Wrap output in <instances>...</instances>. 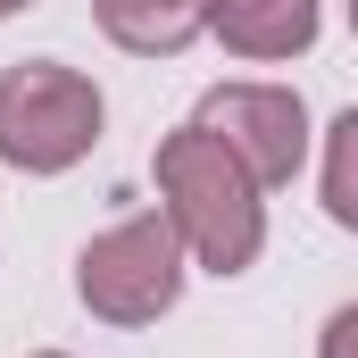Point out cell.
Returning a JSON list of instances; mask_svg holds the SVG:
<instances>
[{"mask_svg":"<svg viewBox=\"0 0 358 358\" xmlns=\"http://www.w3.org/2000/svg\"><path fill=\"white\" fill-rule=\"evenodd\" d=\"M150 176H159V200H167V234L208 275H242L267 250V200L217 150V134H200V125L167 134L159 159H150Z\"/></svg>","mask_w":358,"mask_h":358,"instance_id":"obj_1","label":"cell"},{"mask_svg":"<svg viewBox=\"0 0 358 358\" xmlns=\"http://www.w3.org/2000/svg\"><path fill=\"white\" fill-rule=\"evenodd\" d=\"M100 142V92L59 59H17L0 76V159L17 176H67Z\"/></svg>","mask_w":358,"mask_h":358,"instance_id":"obj_2","label":"cell"},{"mask_svg":"<svg viewBox=\"0 0 358 358\" xmlns=\"http://www.w3.org/2000/svg\"><path fill=\"white\" fill-rule=\"evenodd\" d=\"M76 292L108 325H150V317L176 308V292H183V242L167 234V217H125V225H108V234L84 242Z\"/></svg>","mask_w":358,"mask_h":358,"instance_id":"obj_3","label":"cell"},{"mask_svg":"<svg viewBox=\"0 0 358 358\" xmlns=\"http://www.w3.org/2000/svg\"><path fill=\"white\" fill-rule=\"evenodd\" d=\"M200 134H217V150L259 183H292L300 159H308V108L292 84H217L192 117Z\"/></svg>","mask_w":358,"mask_h":358,"instance_id":"obj_4","label":"cell"},{"mask_svg":"<svg viewBox=\"0 0 358 358\" xmlns=\"http://www.w3.org/2000/svg\"><path fill=\"white\" fill-rule=\"evenodd\" d=\"M208 34L234 59H300L317 42V0H208Z\"/></svg>","mask_w":358,"mask_h":358,"instance_id":"obj_5","label":"cell"},{"mask_svg":"<svg viewBox=\"0 0 358 358\" xmlns=\"http://www.w3.org/2000/svg\"><path fill=\"white\" fill-rule=\"evenodd\" d=\"M92 17L134 59H176L192 34H208V0H92Z\"/></svg>","mask_w":358,"mask_h":358,"instance_id":"obj_6","label":"cell"},{"mask_svg":"<svg viewBox=\"0 0 358 358\" xmlns=\"http://www.w3.org/2000/svg\"><path fill=\"white\" fill-rule=\"evenodd\" d=\"M325 208H334V225H358V183H350V159H358V117H334L325 125Z\"/></svg>","mask_w":358,"mask_h":358,"instance_id":"obj_7","label":"cell"},{"mask_svg":"<svg viewBox=\"0 0 358 358\" xmlns=\"http://www.w3.org/2000/svg\"><path fill=\"white\" fill-rule=\"evenodd\" d=\"M350 334H358V308H334V325H325V358H350Z\"/></svg>","mask_w":358,"mask_h":358,"instance_id":"obj_8","label":"cell"},{"mask_svg":"<svg viewBox=\"0 0 358 358\" xmlns=\"http://www.w3.org/2000/svg\"><path fill=\"white\" fill-rule=\"evenodd\" d=\"M17 8H25V0H0V17H17Z\"/></svg>","mask_w":358,"mask_h":358,"instance_id":"obj_9","label":"cell"},{"mask_svg":"<svg viewBox=\"0 0 358 358\" xmlns=\"http://www.w3.org/2000/svg\"><path fill=\"white\" fill-rule=\"evenodd\" d=\"M42 358H59V350H42Z\"/></svg>","mask_w":358,"mask_h":358,"instance_id":"obj_10","label":"cell"}]
</instances>
